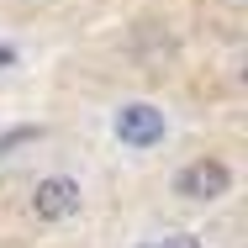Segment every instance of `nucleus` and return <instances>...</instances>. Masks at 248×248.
Masks as SVG:
<instances>
[{"instance_id": "5", "label": "nucleus", "mask_w": 248, "mask_h": 248, "mask_svg": "<svg viewBox=\"0 0 248 248\" xmlns=\"http://www.w3.org/2000/svg\"><path fill=\"white\" fill-rule=\"evenodd\" d=\"M11 63H16V48H5V43H0V69H11Z\"/></svg>"}, {"instance_id": "3", "label": "nucleus", "mask_w": 248, "mask_h": 248, "mask_svg": "<svg viewBox=\"0 0 248 248\" xmlns=\"http://www.w3.org/2000/svg\"><path fill=\"white\" fill-rule=\"evenodd\" d=\"M232 190H238V169L222 153H196L169 180V196L180 201V206H222Z\"/></svg>"}, {"instance_id": "2", "label": "nucleus", "mask_w": 248, "mask_h": 248, "mask_svg": "<svg viewBox=\"0 0 248 248\" xmlns=\"http://www.w3.org/2000/svg\"><path fill=\"white\" fill-rule=\"evenodd\" d=\"M85 206H90L85 180H79V174H63V169L37 174L32 190H27V217H32L37 227H69V222L85 217Z\"/></svg>"}, {"instance_id": "4", "label": "nucleus", "mask_w": 248, "mask_h": 248, "mask_svg": "<svg viewBox=\"0 0 248 248\" xmlns=\"http://www.w3.org/2000/svg\"><path fill=\"white\" fill-rule=\"evenodd\" d=\"M127 248H206V238L190 232V227H164V232H143V238H132Z\"/></svg>"}, {"instance_id": "1", "label": "nucleus", "mask_w": 248, "mask_h": 248, "mask_svg": "<svg viewBox=\"0 0 248 248\" xmlns=\"http://www.w3.org/2000/svg\"><path fill=\"white\" fill-rule=\"evenodd\" d=\"M106 132H111V143H116L122 153L153 158L158 148L174 143V111H169L164 100L127 95V100H116V106L106 111Z\"/></svg>"}]
</instances>
